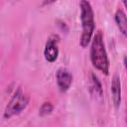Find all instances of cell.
Segmentation results:
<instances>
[{"instance_id":"6da1fadb","label":"cell","mask_w":127,"mask_h":127,"mask_svg":"<svg viewBox=\"0 0 127 127\" xmlns=\"http://www.w3.org/2000/svg\"><path fill=\"white\" fill-rule=\"evenodd\" d=\"M90 61L92 65L96 69L103 72L104 74H108L109 60L104 46L101 31H98L92 39V43L90 46Z\"/></svg>"},{"instance_id":"7a4b0ae2","label":"cell","mask_w":127,"mask_h":127,"mask_svg":"<svg viewBox=\"0 0 127 127\" xmlns=\"http://www.w3.org/2000/svg\"><path fill=\"white\" fill-rule=\"evenodd\" d=\"M80 20H81V27H82V33L80 37V46L82 48H86L91 41L94 29H95L94 13L88 0L80 1Z\"/></svg>"},{"instance_id":"3957f363","label":"cell","mask_w":127,"mask_h":127,"mask_svg":"<svg viewBox=\"0 0 127 127\" xmlns=\"http://www.w3.org/2000/svg\"><path fill=\"white\" fill-rule=\"evenodd\" d=\"M29 95H27L22 88H18L13 96L11 97L10 101L8 102L5 110H4V114H3V117L5 119H9L15 115H18L20 114L28 105L29 103Z\"/></svg>"},{"instance_id":"277c9868","label":"cell","mask_w":127,"mask_h":127,"mask_svg":"<svg viewBox=\"0 0 127 127\" xmlns=\"http://www.w3.org/2000/svg\"><path fill=\"white\" fill-rule=\"evenodd\" d=\"M59 41H60L59 37L57 35H53L48 39V41L45 45L44 56H45V59L49 63H54L58 59V56H59Z\"/></svg>"},{"instance_id":"5b68a950","label":"cell","mask_w":127,"mask_h":127,"mask_svg":"<svg viewBox=\"0 0 127 127\" xmlns=\"http://www.w3.org/2000/svg\"><path fill=\"white\" fill-rule=\"evenodd\" d=\"M56 78H57V83H58L59 89L62 92H65L66 90L69 89V87L72 83V74L69 72L68 69H66L64 67L59 68L57 71V74H56Z\"/></svg>"},{"instance_id":"8992f818","label":"cell","mask_w":127,"mask_h":127,"mask_svg":"<svg viewBox=\"0 0 127 127\" xmlns=\"http://www.w3.org/2000/svg\"><path fill=\"white\" fill-rule=\"evenodd\" d=\"M111 92H112V99L114 106L118 108L121 103V82H120V77L117 74H115L112 78Z\"/></svg>"},{"instance_id":"52a82bcc","label":"cell","mask_w":127,"mask_h":127,"mask_svg":"<svg viewBox=\"0 0 127 127\" xmlns=\"http://www.w3.org/2000/svg\"><path fill=\"white\" fill-rule=\"evenodd\" d=\"M114 19H115V23L117 27L119 28L120 32L123 34L124 37H126L127 36V20H126V15L124 11L121 9H118L115 13Z\"/></svg>"},{"instance_id":"ba28073f","label":"cell","mask_w":127,"mask_h":127,"mask_svg":"<svg viewBox=\"0 0 127 127\" xmlns=\"http://www.w3.org/2000/svg\"><path fill=\"white\" fill-rule=\"evenodd\" d=\"M91 86L95 92V94H97L98 96H102V87H101V83L98 80L97 76L95 74H91Z\"/></svg>"},{"instance_id":"9c48e42d","label":"cell","mask_w":127,"mask_h":127,"mask_svg":"<svg viewBox=\"0 0 127 127\" xmlns=\"http://www.w3.org/2000/svg\"><path fill=\"white\" fill-rule=\"evenodd\" d=\"M53 109H54V106H53V104L51 102H44L42 104V106L40 107L39 114L41 116H47V115L52 113Z\"/></svg>"},{"instance_id":"30bf717a","label":"cell","mask_w":127,"mask_h":127,"mask_svg":"<svg viewBox=\"0 0 127 127\" xmlns=\"http://www.w3.org/2000/svg\"><path fill=\"white\" fill-rule=\"evenodd\" d=\"M56 1H58V0H44L43 3H42V6H48V5H51V4L55 3Z\"/></svg>"},{"instance_id":"8fae6325","label":"cell","mask_w":127,"mask_h":127,"mask_svg":"<svg viewBox=\"0 0 127 127\" xmlns=\"http://www.w3.org/2000/svg\"><path fill=\"white\" fill-rule=\"evenodd\" d=\"M122 2H123L124 5H126V0H122Z\"/></svg>"}]
</instances>
